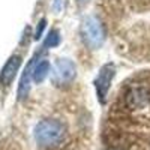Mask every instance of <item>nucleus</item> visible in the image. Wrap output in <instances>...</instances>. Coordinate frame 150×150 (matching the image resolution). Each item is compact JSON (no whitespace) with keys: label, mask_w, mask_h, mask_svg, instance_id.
<instances>
[{"label":"nucleus","mask_w":150,"mask_h":150,"mask_svg":"<svg viewBox=\"0 0 150 150\" xmlns=\"http://www.w3.org/2000/svg\"><path fill=\"white\" fill-rule=\"evenodd\" d=\"M65 132L66 129L62 122L54 119H45L36 125L35 138L38 144L42 147H53L65 138Z\"/></svg>","instance_id":"nucleus-1"},{"label":"nucleus","mask_w":150,"mask_h":150,"mask_svg":"<svg viewBox=\"0 0 150 150\" xmlns=\"http://www.w3.org/2000/svg\"><path fill=\"white\" fill-rule=\"evenodd\" d=\"M81 38L84 44L92 50H98L99 47H102L107 38V32L102 21L95 15L86 17L81 23Z\"/></svg>","instance_id":"nucleus-2"},{"label":"nucleus","mask_w":150,"mask_h":150,"mask_svg":"<svg viewBox=\"0 0 150 150\" xmlns=\"http://www.w3.org/2000/svg\"><path fill=\"white\" fill-rule=\"evenodd\" d=\"M114 75H116V66L112 63H105L96 75L95 89H96V95H98V101L101 104H105V101H107L108 90L111 87L112 80H114Z\"/></svg>","instance_id":"nucleus-3"},{"label":"nucleus","mask_w":150,"mask_h":150,"mask_svg":"<svg viewBox=\"0 0 150 150\" xmlns=\"http://www.w3.org/2000/svg\"><path fill=\"white\" fill-rule=\"evenodd\" d=\"M75 75H77V68L75 63L69 59H59L53 69V78L56 84H68L71 83Z\"/></svg>","instance_id":"nucleus-4"},{"label":"nucleus","mask_w":150,"mask_h":150,"mask_svg":"<svg viewBox=\"0 0 150 150\" xmlns=\"http://www.w3.org/2000/svg\"><path fill=\"white\" fill-rule=\"evenodd\" d=\"M20 66H21V57L20 56L9 57V60L5 63L2 72H0V83H2L3 86H9L12 81H14Z\"/></svg>","instance_id":"nucleus-5"},{"label":"nucleus","mask_w":150,"mask_h":150,"mask_svg":"<svg viewBox=\"0 0 150 150\" xmlns=\"http://www.w3.org/2000/svg\"><path fill=\"white\" fill-rule=\"evenodd\" d=\"M33 65H35V59L30 60V63L27 65L26 71H24V74H23V78H21L20 87H18V98L20 99L26 98L27 93H29V86H30L29 83H30V77H33V69H35Z\"/></svg>","instance_id":"nucleus-6"},{"label":"nucleus","mask_w":150,"mask_h":150,"mask_svg":"<svg viewBox=\"0 0 150 150\" xmlns=\"http://www.w3.org/2000/svg\"><path fill=\"white\" fill-rule=\"evenodd\" d=\"M48 74H50V62L48 60H42L39 62L35 69H33V81L35 83H42L47 77H48Z\"/></svg>","instance_id":"nucleus-7"},{"label":"nucleus","mask_w":150,"mask_h":150,"mask_svg":"<svg viewBox=\"0 0 150 150\" xmlns=\"http://www.w3.org/2000/svg\"><path fill=\"white\" fill-rule=\"evenodd\" d=\"M59 44H60V33H59L57 30H51V32L48 33V36L45 38L44 45L48 47V48H54V47H57Z\"/></svg>","instance_id":"nucleus-8"},{"label":"nucleus","mask_w":150,"mask_h":150,"mask_svg":"<svg viewBox=\"0 0 150 150\" xmlns=\"http://www.w3.org/2000/svg\"><path fill=\"white\" fill-rule=\"evenodd\" d=\"M45 26H47V20L42 18V20L39 21V24H38V27H36V33H35V38H36V39H39V38L42 36V32H44Z\"/></svg>","instance_id":"nucleus-9"},{"label":"nucleus","mask_w":150,"mask_h":150,"mask_svg":"<svg viewBox=\"0 0 150 150\" xmlns=\"http://www.w3.org/2000/svg\"><path fill=\"white\" fill-rule=\"evenodd\" d=\"M110 150H119V149H110Z\"/></svg>","instance_id":"nucleus-10"}]
</instances>
